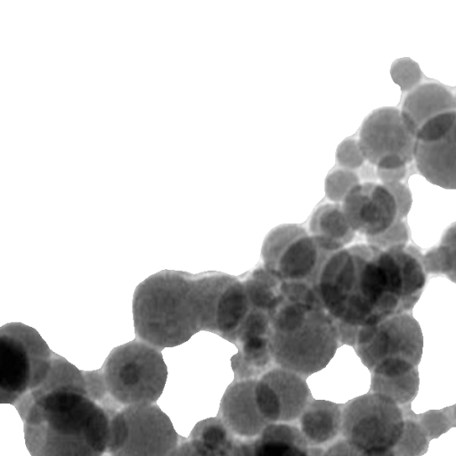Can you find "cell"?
I'll return each instance as SVG.
<instances>
[{"label": "cell", "instance_id": "19", "mask_svg": "<svg viewBox=\"0 0 456 456\" xmlns=\"http://www.w3.org/2000/svg\"><path fill=\"white\" fill-rule=\"evenodd\" d=\"M309 232L328 254L345 248L355 236L339 203L319 207L309 222Z\"/></svg>", "mask_w": 456, "mask_h": 456}, {"label": "cell", "instance_id": "25", "mask_svg": "<svg viewBox=\"0 0 456 456\" xmlns=\"http://www.w3.org/2000/svg\"><path fill=\"white\" fill-rule=\"evenodd\" d=\"M428 434L414 420L405 419L403 435L395 447L398 456H420L428 448Z\"/></svg>", "mask_w": 456, "mask_h": 456}, {"label": "cell", "instance_id": "16", "mask_svg": "<svg viewBox=\"0 0 456 456\" xmlns=\"http://www.w3.org/2000/svg\"><path fill=\"white\" fill-rule=\"evenodd\" d=\"M322 451L309 446L296 426L271 423L254 439L237 438L232 456H321Z\"/></svg>", "mask_w": 456, "mask_h": 456}, {"label": "cell", "instance_id": "23", "mask_svg": "<svg viewBox=\"0 0 456 456\" xmlns=\"http://www.w3.org/2000/svg\"><path fill=\"white\" fill-rule=\"evenodd\" d=\"M423 265L428 274H439L456 283V222L448 227L438 246L423 255Z\"/></svg>", "mask_w": 456, "mask_h": 456}, {"label": "cell", "instance_id": "5", "mask_svg": "<svg viewBox=\"0 0 456 456\" xmlns=\"http://www.w3.org/2000/svg\"><path fill=\"white\" fill-rule=\"evenodd\" d=\"M101 370L107 392L102 404L110 411L153 404L167 378L161 351L142 340L112 349Z\"/></svg>", "mask_w": 456, "mask_h": 456}, {"label": "cell", "instance_id": "15", "mask_svg": "<svg viewBox=\"0 0 456 456\" xmlns=\"http://www.w3.org/2000/svg\"><path fill=\"white\" fill-rule=\"evenodd\" d=\"M257 379L235 380L220 403V419L233 435L244 439L258 436L271 424L260 413L255 395Z\"/></svg>", "mask_w": 456, "mask_h": 456}, {"label": "cell", "instance_id": "12", "mask_svg": "<svg viewBox=\"0 0 456 456\" xmlns=\"http://www.w3.org/2000/svg\"><path fill=\"white\" fill-rule=\"evenodd\" d=\"M260 413L270 423H288L299 418L310 402V390L302 376L281 367L262 375L255 387Z\"/></svg>", "mask_w": 456, "mask_h": 456}, {"label": "cell", "instance_id": "35", "mask_svg": "<svg viewBox=\"0 0 456 456\" xmlns=\"http://www.w3.org/2000/svg\"><path fill=\"white\" fill-rule=\"evenodd\" d=\"M455 98H456V95H455Z\"/></svg>", "mask_w": 456, "mask_h": 456}, {"label": "cell", "instance_id": "8", "mask_svg": "<svg viewBox=\"0 0 456 456\" xmlns=\"http://www.w3.org/2000/svg\"><path fill=\"white\" fill-rule=\"evenodd\" d=\"M403 428L402 410L381 394L361 395L342 409L343 437L362 453L381 454L395 450Z\"/></svg>", "mask_w": 456, "mask_h": 456}, {"label": "cell", "instance_id": "1", "mask_svg": "<svg viewBox=\"0 0 456 456\" xmlns=\"http://www.w3.org/2000/svg\"><path fill=\"white\" fill-rule=\"evenodd\" d=\"M31 456H102L111 415L87 390L84 371L53 353L45 381L14 405Z\"/></svg>", "mask_w": 456, "mask_h": 456}, {"label": "cell", "instance_id": "2", "mask_svg": "<svg viewBox=\"0 0 456 456\" xmlns=\"http://www.w3.org/2000/svg\"><path fill=\"white\" fill-rule=\"evenodd\" d=\"M314 287L342 339L353 346L359 329L412 309L396 256L369 243L328 254Z\"/></svg>", "mask_w": 456, "mask_h": 456}, {"label": "cell", "instance_id": "11", "mask_svg": "<svg viewBox=\"0 0 456 456\" xmlns=\"http://www.w3.org/2000/svg\"><path fill=\"white\" fill-rule=\"evenodd\" d=\"M357 142L364 159L378 170H397L413 159L416 138L400 110L383 107L364 119Z\"/></svg>", "mask_w": 456, "mask_h": 456}, {"label": "cell", "instance_id": "31", "mask_svg": "<svg viewBox=\"0 0 456 456\" xmlns=\"http://www.w3.org/2000/svg\"><path fill=\"white\" fill-rule=\"evenodd\" d=\"M172 456H227L214 452L198 441L188 438L179 442L178 446L172 454Z\"/></svg>", "mask_w": 456, "mask_h": 456}, {"label": "cell", "instance_id": "6", "mask_svg": "<svg viewBox=\"0 0 456 456\" xmlns=\"http://www.w3.org/2000/svg\"><path fill=\"white\" fill-rule=\"evenodd\" d=\"M53 353L40 334L23 323L0 329V401L15 405L46 379Z\"/></svg>", "mask_w": 456, "mask_h": 456}, {"label": "cell", "instance_id": "24", "mask_svg": "<svg viewBox=\"0 0 456 456\" xmlns=\"http://www.w3.org/2000/svg\"><path fill=\"white\" fill-rule=\"evenodd\" d=\"M189 437L214 452L227 456L233 455L237 439L219 417L198 422Z\"/></svg>", "mask_w": 456, "mask_h": 456}, {"label": "cell", "instance_id": "21", "mask_svg": "<svg viewBox=\"0 0 456 456\" xmlns=\"http://www.w3.org/2000/svg\"><path fill=\"white\" fill-rule=\"evenodd\" d=\"M419 384L418 369L372 372L371 390L384 395L397 404L410 402L416 395Z\"/></svg>", "mask_w": 456, "mask_h": 456}, {"label": "cell", "instance_id": "22", "mask_svg": "<svg viewBox=\"0 0 456 456\" xmlns=\"http://www.w3.org/2000/svg\"><path fill=\"white\" fill-rule=\"evenodd\" d=\"M253 308L269 314L283 297V282L265 268H258L243 282Z\"/></svg>", "mask_w": 456, "mask_h": 456}, {"label": "cell", "instance_id": "4", "mask_svg": "<svg viewBox=\"0 0 456 456\" xmlns=\"http://www.w3.org/2000/svg\"><path fill=\"white\" fill-rule=\"evenodd\" d=\"M268 314L271 352L279 367L306 378L331 360L340 332L314 285L283 283V297Z\"/></svg>", "mask_w": 456, "mask_h": 456}, {"label": "cell", "instance_id": "27", "mask_svg": "<svg viewBox=\"0 0 456 456\" xmlns=\"http://www.w3.org/2000/svg\"><path fill=\"white\" fill-rule=\"evenodd\" d=\"M409 241V230L403 220L397 219L395 223L385 232L371 238L367 242L383 249L396 246L407 245Z\"/></svg>", "mask_w": 456, "mask_h": 456}, {"label": "cell", "instance_id": "17", "mask_svg": "<svg viewBox=\"0 0 456 456\" xmlns=\"http://www.w3.org/2000/svg\"><path fill=\"white\" fill-rule=\"evenodd\" d=\"M413 159L418 171L428 182L444 189L456 190V118L439 138L416 140Z\"/></svg>", "mask_w": 456, "mask_h": 456}, {"label": "cell", "instance_id": "29", "mask_svg": "<svg viewBox=\"0 0 456 456\" xmlns=\"http://www.w3.org/2000/svg\"><path fill=\"white\" fill-rule=\"evenodd\" d=\"M420 425L425 429L428 436L433 438L446 432L451 428V420L449 417L442 411H430L422 416Z\"/></svg>", "mask_w": 456, "mask_h": 456}, {"label": "cell", "instance_id": "18", "mask_svg": "<svg viewBox=\"0 0 456 456\" xmlns=\"http://www.w3.org/2000/svg\"><path fill=\"white\" fill-rule=\"evenodd\" d=\"M453 111H456L455 95L442 85L425 83L406 95L401 114L416 138L427 126Z\"/></svg>", "mask_w": 456, "mask_h": 456}, {"label": "cell", "instance_id": "10", "mask_svg": "<svg viewBox=\"0 0 456 456\" xmlns=\"http://www.w3.org/2000/svg\"><path fill=\"white\" fill-rule=\"evenodd\" d=\"M354 346L363 364L372 370L385 363L418 366L423 348L420 326L411 313L358 330Z\"/></svg>", "mask_w": 456, "mask_h": 456}, {"label": "cell", "instance_id": "3", "mask_svg": "<svg viewBox=\"0 0 456 456\" xmlns=\"http://www.w3.org/2000/svg\"><path fill=\"white\" fill-rule=\"evenodd\" d=\"M220 273L164 270L145 279L133 298L134 331L160 351L179 346L200 330L212 331Z\"/></svg>", "mask_w": 456, "mask_h": 456}, {"label": "cell", "instance_id": "14", "mask_svg": "<svg viewBox=\"0 0 456 456\" xmlns=\"http://www.w3.org/2000/svg\"><path fill=\"white\" fill-rule=\"evenodd\" d=\"M271 322L267 313L252 308L234 340L239 352L232 359L235 380L256 379L271 364Z\"/></svg>", "mask_w": 456, "mask_h": 456}, {"label": "cell", "instance_id": "13", "mask_svg": "<svg viewBox=\"0 0 456 456\" xmlns=\"http://www.w3.org/2000/svg\"><path fill=\"white\" fill-rule=\"evenodd\" d=\"M341 203L351 227L366 239L385 232L398 219L395 196L384 184L359 183L350 189Z\"/></svg>", "mask_w": 456, "mask_h": 456}, {"label": "cell", "instance_id": "28", "mask_svg": "<svg viewBox=\"0 0 456 456\" xmlns=\"http://www.w3.org/2000/svg\"><path fill=\"white\" fill-rule=\"evenodd\" d=\"M336 159L343 168L349 170L360 167L364 160L358 142L354 139H346L338 146Z\"/></svg>", "mask_w": 456, "mask_h": 456}, {"label": "cell", "instance_id": "30", "mask_svg": "<svg viewBox=\"0 0 456 456\" xmlns=\"http://www.w3.org/2000/svg\"><path fill=\"white\" fill-rule=\"evenodd\" d=\"M384 185H386L395 196L398 208V219L403 220L411 207L412 199L410 191L399 182Z\"/></svg>", "mask_w": 456, "mask_h": 456}, {"label": "cell", "instance_id": "32", "mask_svg": "<svg viewBox=\"0 0 456 456\" xmlns=\"http://www.w3.org/2000/svg\"><path fill=\"white\" fill-rule=\"evenodd\" d=\"M360 453V451L343 438L323 450L321 456H359Z\"/></svg>", "mask_w": 456, "mask_h": 456}, {"label": "cell", "instance_id": "26", "mask_svg": "<svg viewBox=\"0 0 456 456\" xmlns=\"http://www.w3.org/2000/svg\"><path fill=\"white\" fill-rule=\"evenodd\" d=\"M359 183L357 175L352 170L340 168L329 174L325 180V192L333 203L342 202L346 193Z\"/></svg>", "mask_w": 456, "mask_h": 456}, {"label": "cell", "instance_id": "20", "mask_svg": "<svg viewBox=\"0 0 456 456\" xmlns=\"http://www.w3.org/2000/svg\"><path fill=\"white\" fill-rule=\"evenodd\" d=\"M300 431L311 447L323 445L341 431L342 409L326 400H310L299 417Z\"/></svg>", "mask_w": 456, "mask_h": 456}, {"label": "cell", "instance_id": "34", "mask_svg": "<svg viewBox=\"0 0 456 456\" xmlns=\"http://www.w3.org/2000/svg\"><path fill=\"white\" fill-rule=\"evenodd\" d=\"M452 418L454 420H456V405L452 409Z\"/></svg>", "mask_w": 456, "mask_h": 456}, {"label": "cell", "instance_id": "33", "mask_svg": "<svg viewBox=\"0 0 456 456\" xmlns=\"http://www.w3.org/2000/svg\"><path fill=\"white\" fill-rule=\"evenodd\" d=\"M371 456H398L395 450L381 454H370Z\"/></svg>", "mask_w": 456, "mask_h": 456}, {"label": "cell", "instance_id": "9", "mask_svg": "<svg viewBox=\"0 0 456 456\" xmlns=\"http://www.w3.org/2000/svg\"><path fill=\"white\" fill-rule=\"evenodd\" d=\"M327 255L310 232L297 224L273 229L262 248L265 268L285 283L314 285Z\"/></svg>", "mask_w": 456, "mask_h": 456}, {"label": "cell", "instance_id": "7", "mask_svg": "<svg viewBox=\"0 0 456 456\" xmlns=\"http://www.w3.org/2000/svg\"><path fill=\"white\" fill-rule=\"evenodd\" d=\"M179 435L157 405L128 406L112 413L106 456H172Z\"/></svg>", "mask_w": 456, "mask_h": 456}]
</instances>
